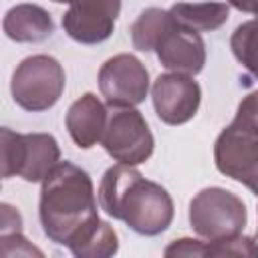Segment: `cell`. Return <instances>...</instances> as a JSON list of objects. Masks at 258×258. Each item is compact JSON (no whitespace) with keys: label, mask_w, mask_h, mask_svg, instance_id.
I'll list each match as a JSON object with an SVG mask.
<instances>
[{"label":"cell","mask_w":258,"mask_h":258,"mask_svg":"<svg viewBox=\"0 0 258 258\" xmlns=\"http://www.w3.org/2000/svg\"><path fill=\"white\" fill-rule=\"evenodd\" d=\"M38 218L44 236L69 248L87 228L101 220L91 175L71 161H58L42 179Z\"/></svg>","instance_id":"obj_1"},{"label":"cell","mask_w":258,"mask_h":258,"mask_svg":"<svg viewBox=\"0 0 258 258\" xmlns=\"http://www.w3.org/2000/svg\"><path fill=\"white\" fill-rule=\"evenodd\" d=\"M99 206L107 216L125 222L139 236H159L173 222L169 191L145 179L135 165H111L99 183Z\"/></svg>","instance_id":"obj_2"},{"label":"cell","mask_w":258,"mask_h":258,"mask_svg":"<svg viewBox=\"0 0 258 258\" xmlns=\"http://www.w3.org/2000/svg\"><path fill=\"white\" fill-rule=\"evenodd\" d=\"M2 143V177H22L28 183L42 179L60 161V147L50 133H16L8 127L0 129Z\"/></svg>","instance_id":"obj_3"},{"label":"cell","mask_w":258,"mask_h":258,"mask_svg":"<svg viewBox=\"0 0 258 258\" xmlns=\"http://www.w3.org/2000/svg\"><path fill=\"white\" fill-rule=\"evenodd\" d=\"M67 85L62 64L48 54L24 58L12 73L10 93L14 103L30 113L48 111L58 103Z\"/></svg>","instance_id":"obj_4"},{"label":"cell","mask_w":258,"mask_h":258,"mask_svg":"<svg viewBox=\"0 0 258 258\" xmlns=\"http://www.w3.org/2000/svg\"><path fill=\"white\" fill-rule=\"evenodd\" d=\"M246 222V204L230 189L204 187L189 202V226L206 242L238 236Z\"/></svg>","instance_id":"obj_5"},{"label":"cell","mask_w":258,"mask_h":258,"mask_svg":"<svg viewBox=\"0 0 258 258\" xmlns=\"http://www.w3.org/2000/svg\"><path fill=\"white\" fill-rule=\"evenodd\" d=\"M101 145L119 163L139 165L145 163L155 147L153 133L145 117L135 109H115L105 125Z\"/></svg>","instance_id":"obj_6"},{"label":"cell","mask_w":258,"mask_h":258,"mask_svg":"<svg viewBox=\"0 0 258 258\" xmlns=\"http://www.w3.org/2000/svg\"><path fill=\"white\" fill-rule=\"evenodd\" d=\"M99 91L113 109L137 107L149 93V73L133 54H115L99 69Z\"/></svg>","instance_id":"obj_7"},{"label":"cell","mask_w":258,"mask_h":258,"mask_svg":"<svg viewBox=\"0 0 258 258\" xmlns=\"http://www.w3.org/2000/svg\"><path fill=\"white\" fill-rule=\"evenodd\" d=\"M214 161L222 175L246 185L258 196V137L224 127L214 143Z\"/></svg>","instance_id":"obj_8"},{"label":"cell","mask_w":258,"mask_h":258,"mask_svg":"<svg viewBox=\"0 0 258 258\" xmlns=\"http://www.w3.org/2000/svg\"><path fill=\"white\" fill-rule=\"evenodd\" d=\"M151 101L159 121L177 127L196 117L202 101V89L191 75L171 71L153 81Z\"/></svg>","instance_id":"obj_9"},{"label":"cell","mask_w":258,"mask_h":258,"mask_svg":"<svg viewBox=\"0 0 258 258\" xmlns=\"http://www.w3.org/2000/svg\"><path fill=\"white\" fill-rule=\"evenodd\" d=\"M121 12V0H71L62 14L64 32L79 44L105 42Z\"/></svg>","instance_id":"obj_10"},{"label":"cell","mask_w":258,"mask_h":258,"mask_svg":"<svg viewBox=\"0 0 258 258\" xmlns=\"http://www.w3.org/2000/svg\"><path fill=\"white\" fill-rule=\"evenodd\" d=\"M157 60L173 71L185 75H198L206 64V44L200 32L189 30L177 22L159 38L155 50Z\"/></svg>","instance_id":"obj_11"},{"label":"cell","mask_w":258,"mask_h":258,"mask_svg":"<svg viewBox=\"0 0 258 258\" xmlns=\"http://www.w3.org/2000/svg\"><path fill=\"white\" fill-rule=\"evenodd\" d=\"M109 113L95 93L81 95L67 111L64 125L79 149H91L103 137Z\"/></svg>","instance_id":"obj_12"},{"label":"cell","mask_w":258,"mask_h":258,"mask_svg":"<svg viewBox=\"0 0 258 258\" xmlns=\"http://www.w3.org/2000/svg\"><path fill=\"white\" fill-rule=\"evenodd\" d=\"M2 28L10 40L28 44V42H42L50 38L54 32V22L50 12L44 10L42 6L22 2L8 8L2 20Z\"/></svg>","instance_id":"obj_13"},{"label":"cell","mask_w":258,"mask_h":258,"mask_svg":"<svg viewBox=\"0 0 258 258\" xmlns=\"http://www.w3.org/2000/svg\"><path fill=\"white\" fill-rule=\"evenodd\" d=\"M177 24L196 30L212 32L228 22L230 4L228 2H177L169 8Z\"/></svg>","instance_id":"obj_14"},{"label":"cell","mask_w":258,"mask_h":258,"mask_svg":"<svg viewBox=\"0 0 258 258\" xmlns=\"http://www.w3.org/2000/svg\"><path fill=\"white\" fill-rule=\"evenodd\" d=\"M175 18L171 16L169 10H163V8H145L137 18L135 22L131 24L129 28V34H131V44L133 48L141 50V52H151L155 50L159 38L173 26Z\"/></svg>","instance_id":"obj_15"},{"label":"cell","mask_w":258,"mask_h":258,"mask_svg":"<svg viewBox=\"0 0 258 258\" xmlns=\"http://www.w3.org/2000/svg\"><path fill=\"white\" fill-rule=\"evenodd\" d=\"M69 250L77 258H109L119 252V236L109 222L97 220L69 246Z\"/></svg>","instance_id":"obj_16"},{"label":"cell","mask_w":258,"mask_h":258,"mask_svg":"<svg viewBox=\"0 0 258 258\" xmlns=\"http://www.w3.org/2000/svg\"><path fill=\"white\" fill-rule=\"evenodd\" d=\"M230 48L236 60L258 79V18L236 26L230 38Z\"/></svg>","instance_id":"obj_17"},{"label":"cell","mask_w":258,"mask_h":258,"mask_svg":"<svg viewBox=\"0 0 258 258\" xmlns=\"http://www.w3.org/2000/svg\"><path fill=\"white\" fill-rule=\"evenodd\" d=\"M206 256H248L258 258V240L248 236H232L224 240L206 242Z\"/></svg>","instance_id":"obj_18"},{"label":"cell","mask_w":258,"mask_h":258,"mask_svg":"<svg viewBox=\"0 0 258 258\" xmlns=\"http://www.w3.org/2000/svg\"><path fill=\"white\" fill-rule=\"evenodd\" d=\"M230 125L234 129L242 131V133L258 137V91L248 93L240 101V105L236 109V115H234Z\"/></svg>","instance_id":"obj_19"},{"label":"cell","mask_w":258,"mask_h":258,"mask_svg":"<svg viewBox=\"0 0 258 258\" xmlns=\"http://www.w3.org/2000/svg\"><path fill=\"white\" fill-rule=\"evenodd\" d=\"M0 254L4 258H12V256H38L42 258V250H38L36 246H32L22 232H14V234H6L0 236Z\"/></svg>","instance_id":"obj_20"},{"label":"cell","mask_w":258,"mask_h":258,"mask_svg":"<svg viewBox=\"0 0 258 258\" xmlns=\"http://www.w3.org/2000/svg\"><path fill=\"white\" fill-rule=\"evenodd\" d=\"M165 256H206V242L194 238H179L173 240L165 250Z\"/></svg>","instance_id":"obj_21"},{"label":"cell","mask_w":258,"mask_h":258,"mask_svg":"<svg viewBox=\"0 0 258 258\" xmlns=\"http://www.w3.org/2000/svg\"><path fill=\"white\" fill-rule=\"evenodd\" d=\"M14 232H22V216L14 206L2 202L0 204V236L14 234Z\"/></svg>","instance_id":"obj_22"},{"label":"cell","mask_w":258,"mask_h":258,"mask_svg":"<svg viewBox=\"0 0 258 258\" xmlns=\"http://www.w3.org/2000/svg\"><path fill=\"white\" fill-rule=\"evenodd\" d=\"M230 6H234L240 12L248 14H258V0H226Z\"/></svg>","instance_id":"obj_23"},{"label":"cell","mask_w":258,"mask_h":258,"mask_svg":"<svg viewBox=\"0 0 258 258\" xmlns=\"http://www.w3.org/2000/svg\"><path fill=\"white\" fill-rule=\"evenodd\" d=\"M52 2H58V4H64V2H67V4H69L71 0H52Z\"/></svg>","instance_id":"obj_24"},{"label":"cell","mask_w":258,"mask_h":258,"mask_svg":"<svg viewBox=\"0 0 258 258\" xmlns=\"http://www.w3.org/2000/svg\"><path fill=\"white\" fill-rule=\"evenodd\" d=\"M256 240H258V230H256Z\"/></svg>","instance_id":"obj_25"},{"label":"cell","mask_w":258,"mask_h":258,"mask_svg":"<svg viewBox=\"0 0 258 258\" xmlns=\"http://www.w3.org/2000/svg\"><path fill=\"white\" fill-rule=\"evenodd\" d=\"M256 18H258V14H256Z\"/></svg>","instance_id":"obj_26"}]
</instances>
